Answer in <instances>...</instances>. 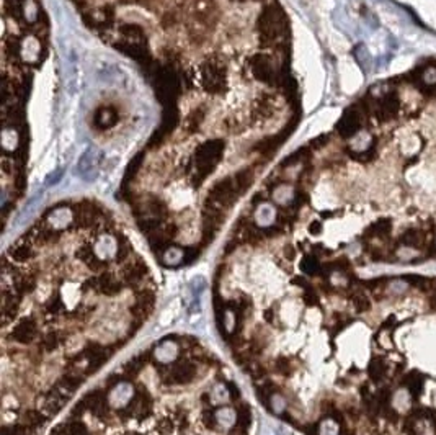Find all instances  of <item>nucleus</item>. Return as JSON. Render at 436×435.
I'll return each instance as SVG.
<instances>
[{"instance_id": "26", "label": "nucleus", "mask_w": 436, "mask_h": 435, "mask_svg": "<svg viewBox=\"0 0 436 435\" xmlns=\"http://www.w3.org/2000/svg\"><path fill=\"white\" fill-rule=\"evenodd\" d=\"M400 242L405 246H414V247H418L423 242V231L422 229H417V228H412L404 232V236L400 237Z\"/></svg>"}, {"instance_id": "17", "label": "nucleus", "mask_w": 436, "mask_h": 435, "mask_svg": "<svg viewBox=\"0 0 436 435\" xmlns=\"http://www.w3.org/2000/svg\"><path fill=\"white\" fill-rule=\"evenodd\" d=\"M177 354H178V347H177L175 342H170V340L162 342V344L154 350L155 360L162 362V363H169V362L175 360Z\"/></svg>"}, {"instance_id": "35", "label": "nucleus", "mask_w": 436, "mask_h": 435, "mask_svg": "<svg viewBox=\"0 0 436 435\" xmlns=\"http://www.w3.org/2000/svg\"><path fill=\"white\" fill-rule=\"evenodd\" d=\"M43 422H44V417L38 411H27V414H25V424H27V427L36 429L39 425H43Z\"/></svg>"}, {"instance_id": "29", "label": "nucleus", "mask_w": 436, "mask_h": 435, "mask_svg": "<svg viewBox=\"0 0 436 435\" xmlns=\"http://www.w3.org/2000/svg\"><path fill=\"white\" fill-rule=\"evenodd\" d=\"M183 257H185V252L177 247H170L165 249L164 252V262L167 265H177V264H183Z\"/></svg>"}, {"instance_id": "53", "label": "nucleus", "mask_w": 436, "mask_h": 435, "mask_svg": "<svg viewBox=\"0 0 436 435\" xmlns=\"http://www.w3.org/2000/svg\"><path fill=\"white\" fill-rule=\"evenodd\" d=\"M320 229H322V228H320V223H317V221L309 226V231H311V234H318V232H320Z\"/></svg>"}, {"instance_id": "46", "label": "nucleus", "mask_w": 436, "mask_h": 435, "mask_svg": "<svg viewBox=\"0 0 436 435\" xmlns=\"http://www.w3.org/2000/svg\"><path fill=\"white\" fill-rule=\"evenodd\" d=\"M173 427H175V422H173L172 419H162L160 422L157 424V429H158V432H160V433H164V435H167V433L173 432Z\"/></svg>"}, {"instance_id": "51", "label": "nucleus", "mask_w": 436, "mask_h": 435, "mask_svg": "<svg viewBox=\"0 0 436 435\" xmlns=\"http://www.w3.org/2000/svg\"><path fill=\"white\" fill-rule=\"evenodd\" d=\"M198 257V250L196 249H188L185 252V257H183V264H190Z\"/></svg>"}, {"instance_id": "1", "label": "nucleus", "mask_w": 436, "mask_h": 435, "mask_svg": "<svg viewBox=\"0 0 436 435\" xmlns=\"http://www.w3.org/2000/svg\"><path fill=\"white\" fill-rule=\"evenodd\" d=\"M224 153V143L219 139L216 141H206L193 154V182L201 183L209 173L214 170V167L219 164Z\"/></svg>"}, {"instance_id": "15", "label": "nucleus", "mask_w": 436, "mask_h": 435, "mask_svg": "<svg viewBox=\"0 0 436 435\" xmlns=\"http://www.w3.org/2000/svg\"><path fill=\"white\" fill-rule=\"evenodd\" d=\"M85 403H87V409H90V412L103 419L105 414H106V401H105V393L103 391H94L85 398Z\"/></svg>"}, {"instance_id": "9", "label": "nucleus", "mask_w": 436, "mask_h": 435, "mask_svg": "<svg viewBox=\"0 0 436 435\" xmlns=\"http://www.w3.org/2000/svg\"><path fill=\"white\" fill-rule=\"evenodd\" d=\"M374 149V138L370 131L361 129L359 133L351 138L350 143V150L355 157H361V156H370Z\"/></svg>"}, {"instance_id": "37", "label": "nucleus", "mask_w": 436, "mask_h": 435, "mask_svg": "<svg viewBox=\"0 0 436 435\" xmlns=\"http://www.w3.org/2000/svg\"><path fill=\"white\" fill-rule=\"evenodd\" d=\"M137 303L150 311V309H152V306H154V303H155V295H154L152 291H149V290L141 291L139 295H137Z\"/></svg>"}, {"instance_id": "19", "label": "nucleus", "mask_w": 436, "mask_h": 435, "mask_svg": "<svg viewBox=\"0 0 436 435\" xmlns=\"http://www.w3.org/2000/svg\"><path fill=\"white\" fill-rule=\"evenodd\" d=\"M394 255H396V258H397L399 262L408 264V262H415V260H418V258L422 257V252H420V250H418V247L402 244V246L396 250V252H394Z\"/></svg>"}, {"instance_id": "48", "label": "nucleus", "mask_w": 436, "mask_h": 435, "mask_svg": "<svg viewBox=\"0 0 436 435\" xmlns=\"http://www.w3.org/2000/svg\"><path fill=\"white\" fill-rule=\"evenodd\" d=\"M61 308H62V299L57 296V295L48 303V311H49V313H57Z\"/></svg>"}, {"instance_id": "11", "label": "nucleus", "mask_w": 436, "mask_h": 435, "mask_svg": "<svg viewBox=\"0 0 436 435\" xmlns=\"http://www.w3.org/2000/svg\"><path fill=\"white\" fill-rule=\"evenodd\" d=\"M417 87L423 92H436V64H426L422 69H418L417 77Z\"/></svg>"}, {"instance_id": "38", "label": "nucleus", "mask_w": 436, "mask_h": 435, "mask_svg": "<svg viewBox=\"0 0 436 435\" xmlns=\"http://www.w3.org/2000/svg\"><path fill=\"white\" fill-rule=\"evenodd\" d=\"M80 384H82V376H79V375L67 373L62 378V386L69 391H74L75 388H79Z\"/></svg>"}, {"instance_id": "21", "label": "nucleus", "mask_w": 436, "mask_h": 435, "mask_svg": "<svg viewBox=\"0 0 436 435\" xmlns=\"http://www.w3.org/2000/svg\"><path fill=\"white\" fill-rule=\"evenodd\" d=\"M67 403V396L64 395V393H61L59 389H54L51 395L48 396V401H46V409L48 412L51 414H56L59 409Z\"/></svg>"}, {"instance_id": "45", "label": "nucleus", "mask_w": 436, "mask_h": 435, "mask_svg": "<svg viewBox=\"0 0 436 435\" xmlns=\"http://www.w3.org/2000/svg\"><path fill=\"white\" fill-rule=\"evenodd\" d=\"M77 257L80 258L82 262H85V264H87V262H90L91 258L95 257V252H94V250H91V247H90V246H82V247L77 250Z\"/></svg>"}, {"instance_id": "33", "label": "nucleus", "mask_w": 436, "mask_h": 435, "mask_svg": "<svg viewBox=\"0 0 436 435\" xmlns=\"http://www.w3.org/2000/svg\"><path fill=\"white\" fill-rule=\"evenodd\" d=\"M384 373H385V365H384V362L381 360V358H374V360L371 362V365H370V376H371V380L379 381L382 376H384Z\"/></svg>"}, {"instance_id": "27", "label": "nucleus", "mask_w": 436, "mask_h": 435, "mask_svg": "<svg viewBox=\"0 0 436 435\" xmlns=\"http://www.w3.org/2000/svg\"><path fill=\"white\" fill-rule=\"evenodd\" d=\"M10 255L15 262H27L33 257V250L28 244H16L10 250Z\"/></svg>"}, {"instance_id": "8", "label": "nucleus", "mask_w": 436, "mask_h": 435, "mask_svg": "<svg viewBox=\"0 0 436 435\" xmlns=\"http://www.w3.org/2000/svg\"><path fill=\"white\" fill-rule=\"evenodd\" d=\"M196 375V366L191 362L185 360V362H178L172 370L167 375V384H185L190 383Z\"/></svg>"}, {"instance_id": "5", "label": "nucleus", "mask_w": 436, "mask_h": 435, "mask_svg": "<svg viewBox=\"0 0 436 435\" xmlns=\"http://www.w3.org/2000/svg\"><path fill=\"white\" fill-rule=\"evenodd\" d=\"M364 123V112L359 105H355L348 108V110L343 113V116L340 118L337 129L340 133V136L343 138H353L356 133L361 131Z\"/></svg>"}, {"instance_id": "32", "label": "nucleus", "mask_w": 436, "mask_h": 435, "mask_svg": "<svg viewBox=\"0 0 436 435\" xmlns=\"http://www.w3.org/2000/svg\"><path fill=\"white\" fill-rule=\"evenodd\" d=\"M318 435H340V425L338 422L329 417V419H324L318 425Z\"/></svg>"}, {"instance_id": "30", "label": "nucleus", "mask_w": 436, "mask_h": 435, "mask_svg": "<svg viewBox=\"0 0 436 435\" xmlns=\"http://www.w3.org/2000/svg\"><path fill=\"white\" fill-rule=\"evenodd\" d=\"M273 220H274V210H273L271 206L263 205V206L258 208V211H257V221H258L260 226H270V224L273 223Z\"/></svg>"}, {"instance_id": "12", "label": "nucleus", "mask_w": 436, "mask_h": 435, "mask_svg": "<svg viewBox=\"0 0 436 435\" xmlns=\"http://www.w3.org/2000/svg\"><path fill=\"white\" fill-rule=\"evenodd\" d=\"M35 336H36V322L35 319H31V317L21 319L15 325L13 332H12V337L16 342H20V344H28V342L35 339Z\"/></svg>"}, {"instance_id": "39", "label": "nucleus", "mask_w": 436, "mask_h": 435, "mask_svg": "<svg viewBox=\"0 0 436 435\" xmlns=\"http://www.w3.org/2000/svg\"><path fill=\"white\" fill-rule=\"evenodd\" d=\"M351 299H353V304L356 308V311L363 313V311H366V309H370V299H368L366 295H363V293H355V295L351 296Z\"/></svg>"}, {"instance_id": "23", "label": "nucleus", "mask_w": 436, "mask_h": 435, "mask_svg": "<svg viewBox=\"0 0 436 435\" xmlns=\"http://www.w3.org/2000/svg\"><path fill=\"white\" fill-rule=\"evenodd\" d=\"M98 288L102 290V293H106V295H116V293L121 291V285L110 273H106L103 277L98 278Z\"/></svg>"}, {"instance_id": "43", "label": "nucleus", "mask_w": 436, "mask_h": 435, "mask_svg": "<svg viewBox=\"0 0 436 435\" xmlns=\"http://www.w3.org/2000/svg\"><path fill=\"white\" fill-rule=\"evenodd\" d=\"M274 368H276V372L281 373V375H289L291 363H289V360L286 357H278L274 360Z\"/></svg>"}, {"instance_id": "41", "label": "nucleus", "mask_w": 436, "mask_h": 435, "mask_svg": "<svg viewBox=\"0 0 436 435\" xmlns=\"http://www.w3.org/2000/svg\"><path fill=\"white\" fill-rule=\"evenodd\" d=\"M121 33L124 35V38H131V39L142 38V30L136 27V25H124V27H121Z\"/></svg>"}, {"instance_id": "22", "label": "nucleus", "mask_w": 436, "mask_h": 435, "mask_svg": "<svg viewBox=\"0 0 436 435\" xmlns=\"http://www.w3.org/2000/svg\"><path fill=\"white\" fill-rule=\"evenodd\" d=\"M391 232V223L387 220H381L374 223L370 229L366 231L368 237H376V239H385Z\"/></svg>"}, {"instance_id": "36", "label": "nucleus", "mask_w": 436, "mask_h": 435, "mask_svg": "<svg viewBox=\"0 0 436 435\" xmlns=\"http://www.w3.org/2000/svg\"><path fill=\"white\" fill-rule=\"evenodd\" d=\"M301 269H303V270H304L306 273H309V275H315V273L320 272V265H318V262H317L315 257L307 255L304 260H303V264H301Z\"/></svg>"}, {"instance_id": "28", "label": "nucleus", "mask_w": 436, "mask_h": 435, "mask_svg": "<svg viewBox=\"0 0 436 435\" xmlns=\"http://www.w3.org/2000/svg\"><path fill=\"white\" fill-rule=\"evenodd\" d=\"M353 54H355L356 62L359 64V68H361L363 71L370 69V66H371V56H370V51H368L364 45H358V46L355 48Z\"/></svg>"}, {"instance_id": "52", "label": "nucleus", "mask_w": 436, "mask_h": 435, "mask_svg": "<svg viewBox=\"0 0 436 435\" xmlns=\"http://www.w3.org/2000/svg\"><path fill=\"white\" fill-rule=\"evenodd\" d=\"M214 417H216V414H214ZM214 417H213V414L211 412H206L204 414V424H206V427H209L211 430H214L216 429V421H214Z\"/></svg>"}, {"instance_id": "24", "label": "nucleus", "mask_w": 436, "mask_h": 435, "mask_svg": "<svg viewBox=\"0 0 436 435\" xmlns=\"http://www.w3.org/2000/svg\"><path fill=\"white\" fill-rule=\"evenodd\" d=\"M250 421H251V412H250V406L242 404L237 409V422H236V429L240 430L245 435V432L250 427Z\"/></svg>"}, {"instance_id": "20", "label": "nucleus", "mask_w": 436, "mask_h": 435, "mask_svg": "<svg viewBox=\"0 0 436 435\" xmlns=\"http://www.w3.org/2000/svg\"><path fill=\"white\" fill-rule=\"evenodd\" d=\"M147 273V265L144 262H136L129 265L128 269H124V278L128 283H137L144 278Z\"/></svg>"}, {"instance_id": "7", "label": "nucleus", "mask_w": 436, "mask_h": 435, "mask_svg": "<svg viewBox=\"0 0 436 435\" xmlns=\"http://www.w3.org/2000/svg\"><path fill=\"white\" fill-rule=\"evenodd\" d=\"M98 164H100V153H98L97 149L90 147V149H87L85 153L82 154V157L79 159L77 172L82 175L83 179L94 180V179L97 177Z\"/></svg>"}, {"instance_id": "55", "label": "nucleus", "mask_w": 436, "mask_h": 435, "mask_svg": "<svg viewBox=\"0 0 436 435\" xmlns=\"http://www.w3.org/2000/svg\"><path fill=\"white\" fill-rule=\"evenodd\" d=\"M124 435H139V433H124Z\"/></svg>"}, {"instance_id": "34", "label": "nucleus", "mask_w": 436, "mask_h": 435, "mask_svg": "<svg viewBox=\"0 0 436 435\" xmlns=\"http://www.w3.org/2000/svg\"><path fill=\"white\" fill-rule=\"evenodd\" d=\"M71 217L72 216L67 210H57L51 216V224L54 226V228H64V226L71 221Z\"/></svg>"}, {"instance_id": "44", "label": "nucleus", "mask_w": 436, "mask_h": 435, "mask_svg": "<svg viewBox=\"0 0 436 435\" xmlns=\"http://www.w3.org/2000/svg\"><path fill=\"white\" fill-rule=\"evenodd\" d=\"M61 342V334L59 332H49L44 339V345L48 350H54Z\"/></svg>"}, {"instance_id": "13", "label": "nucleus", "mask_w": 436, "mask_h": 435, "mask_svg": "<svg viewBox=\"0 0 436 435\" xmlns=\"http://www.w3.org/2000/svg\"><path fill=\"white\" fill-rule=\"evenodd\" d=\"M83 355L88 357L91 372H95V368L102 366V365L108 360V355H110V349H106V347L100 345V344H88L87 349L83 350Z\"/></svg>"}, {"instance_id": "4", "label": "nucleus", "mask_w": 436, "mask_h": 435, "mask_svg": "<svg viewBox=\"0 0 436 435\" xmlns=\"http://www.w3.org/2000/svg\"><path fill=\"white\" fill-rule=\"evenodd\" d=\"M239 193H242V191L239 188L236 177H227L221 182H217L211 188L206 202L219 206V208H229L237 200Z\"/></svg>"}, {"instance_id": "31", "label": "nucleus", "mask_w": 436, "mask_h": 435, "mask_svg": "<svg viewBox=\"0 0 436 435\" xmlns=\"http://www.w3.org/2000/svg\"><path fill=\"white\" fill-rule=\"evenodd\" d=\"M410 285H408V280H392L387 283V288H385V291H387V295H392V296H399V295H404L405 291H408Z\"/></svg>"}, {"instance_id": "3", "label": "nucleus", "mask_w": 436, "mask_h": 435, "mask_svg": "<svg viewBox=\"0 0 436 435\" xmlns=\"http://www.w3.org/2000/svg\"><path fill=\"white\" fill-rule=\"evenodd\" d=\"M198 80L208 94H222L227 85V68L219 56H211L199 66Z\"/></svg>"}, {"instance_id": "42", "label": "nucleus", "mask_w": 436, "mask_h": 435, "mask_svg": "<svg viewBox=\"0 0 436 435\" xmlns=\"http://www.w3.org/2000/svg\"><path fill=\"white\" fill-rule=\"evenodd\" d=\"M229 393L227 389H225V386H222V384H217V386L213 389V401L214 403H225L229 398Z\"/></svg>"}, {"instance_id": "49", "label": "nucleus", "mask_w": 436, "mask_h": 435, "mask_svg": "<svg viewBox=\"0 0 436 435\" xmlns=\"http://www.w3.org/2000/svg\"><path fill=\"white\" fill-rule=\"evenodd\" d=\"M270 399H271V407H273V411L281 412L283 409H284V401H283L278 395H273Z\"/></svg>"}, {"instance_id": "47", "label": "nucleus", "mask_w": 436, "mask_h": 435, "mask_svg": "<svg viewBox=\"0 0 436 435\" xmlns=\"http://www.w3.org/2000/svg\"><path fill=\"white\" fill-rule=\"evenodd\" d=\"M2 435H27L25 425H12V427H4Z\"/></svg>"}, {"instance_id": "25", "label": "nucleus", "mask_w": 436, "mask_h": 435, "mask_svg": "<svg viewBox=\"0 0 436 435\" xmlns=\"http://www.w3.org/2000/svg\"><path fill=\"white\" fill-rule=\"evenodd\" d=\"M216 421L219 422L222 427H231L234 422H237V412L231 407H222L217 409L216 412Z\"/></svg>"}, {"instance_id": "40", "label": "nucleus", "mask_w": 436, "mask_h": 435, "mask_svg": "<svg viewBox=\"0 0 436 435\" xmlns=\"http://www.w3.org/2000/svg\"><path fill=\"white\" fill-rule=\"evenodd\" d=\"M33 288H35V280L30 277H21L16 280V291L23 295V293H30Z\"/></svg>"}, {"instance_id": "16", "label": "nucleus", "mask_w": 436, "mask_h": 435, "mask_svg": "<svg viewBox=\"0 0 436 435\" xmlns=\"http://www.w3.org/2000/svg\"><path fill=\"white\" fill-rule=\"evenodd\" d=\"M95 124L100 129H106V128H111L118 121V113H116L114 108L111 106H102L100 110L95 113Z\"/></svg>"}, {"instance_id": "18", "label": "nucleus", "mask_w": 436, "mask_h": 435, "mask_svg": "<svg viewBox=\"0 0 436 435\" xmlns=\"http://www.w3.org/2000/svg\"><path fill=\"white\" fill-rule=\"evenodd\" d=\"M114 252H116V242L110 236L102 237L95 244V255L98 258H110L114 255Z\"/></svg>"}, {"instance_id": "14", "label": "nucleus", "mask_w": 436, "mask_h": 435, "mask_svg": "<svg viewBox=\"0 0 436 435\" xmlns=\"http://www.w3.org/2000/svg\"><path fill=\"white\" fill-rule=\"evenodd\" d=\"M131 399H132V386L129 383L116 384L111 391V395H110V403L116 409H121L123 406L131 403Z\"/></svg>"}, {"instance_id": "2", "label": "nucleus", "mask_w": 436, "mask_h": 435, "mask_svg": "<svg viewBox=\"0 0 436 435\" xmlns=\"http://www.w3.org/2000/svg\"><path fill=\"white\" fill-rule=\"evenodd\" d=\"M286 16H284L283 10L276 5H266L263 8L262 15L258 18V31H260V39L263 41V45H274L284 36L286 33Z\"/></svg>"}, {"instance_id": "10", "label": "nucleus", "mask_w": 436, "mask_h": 435, "mask_svg": "<svg viewBox=\"0 0 436 435\" xmlns=\"http://www.w3.org/2000/svg\"><path fill=\"white\" fill-rule=\"evenodd\" d=\"M412 391H410L408 388H399L396 389L391 395L389 398V403H391V407L392 411L396 414H405L408 412L410 409H412Z\"/></svg>"}, {"instance_id": "54", "label": "nucleus", "mask_w": 436, "mask_h": 435, "mask_svg": "<svg viewBox=\"0 0 436 435\" xmlns=\"http://www.w3.org/2000/svg\"><path fill=\"white\" fill-rule=\"evenodd\" d=\"M286 257H288V258H292V257H294V252H292V249H291V247H288V249H286Z\"/></svg>"}, {"instance_id": "6", "label": "nucleus", "mask_w": 436, "mask_h": 435, "mask_svg": "<svg viewBox=\"0 0 436 435\" xmlns=\"http://www.w3.org/2000/svg\"><path fill=\"white\" fill-rule=\"evenodd\" d=\"M248 69L251 75L265 83H273L276 79V68L273 59L268 54H255L250 57L248 61Z\"/></svg>"}, {"instance_id": "50", "label": "nucleus", "mask_w": 436, "mask_h": 435, "mask_svg": "<svg viewBox=\"0 0 436 435\" xmlns=\"http://www.w3.org/2000/svg\"><path fill=\"white\" fill-rule=\"evenodd\" d=\"M175 417H177V424H180L181 427H187V425H188V414L185 411L178 409V411L175 412Z\"/></svg>"}]
</instances>
